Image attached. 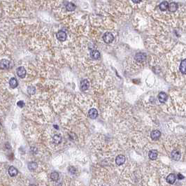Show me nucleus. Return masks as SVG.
Returning <instances> with one entry per match:
<instances>
[{"label":"nucleus","mask_w":186,"mask_h":186,"mask_svg":"<svg viewBox=\"0 0 186 186\" xmlns=\"http://www.w3.org/2000/svg\"><path fill=\"white\" fill-rule=\"evenodd\" d=\"M114 37L111 32H106L103 34V40L106 43H110L113 41Z\"/></svg>","instance_id":"obj_1"},{"label":"nucleus","mask_w":186,"mask_h":186,"mask_svg":"<svg viewBox=\"0 0 186 186\" xmlns=\"http://www.w3.org/2000/svg\"><path fill=\"white\" fill-rule=\"evenodd\" d=\"M147 55L144 53H138L135 55V60L138 62H144L146 60Z\"/></svg>","instance_id":"obj_2"},{"label":"nucleus","mask_w":186,"mask_h":186,"mask_svg":"<svg viewBox=\"0 0 186 186\" xmlns=\"http://www.w3.org/2000/svg\"><path fill=\"white\" fill-rule=\"evenodd\" d=\"M56 37L60 41H64L66 39V34L64 31H59L56 34Z\"/></svg>","instance_id":"obj_3"},{"label":"nucleus","mask_w":186,"mask_h":186,"mask_svg":"<svg viewBox=\"0 0 186 186\" xmlns=\"http://www.w3.org/2000/svg\"><path fill=\"white\" fill-rule=\"evenodd\" d=\"M17 74L20 78H25L26 76V70L23 66H20L17 69Z\"/></svg>","instance_id":"obj_4"},{"label":"nucleus","mask_w":186,"mask_h":186,"mask_svg":"<svg viewBox=\"0 0 186 186\" xmlns=\"http://www.w3.org/2000/svg\"><path fill=\"white\" fill-rule=\"evenodd\" d=\"M10 67H11V63L7 60H2L0 62V68L5 69H9Z\"/></svg>","instance_id":"obj_5"},{"label":"nucleus","mask_w":186,"mask_h":186,"mask_svg":"<svg viewBox=\"0 0 186 186\" xmlns=\"http://www.w3.org/2000/svg\"><path fill=\"white\" fill-rule=\"evenodd\" d=\"M90 86V83H89V81L85 79V80H83L81 82V89L82 91H85L88 89V87Z\"/></svg>","instance_id":"obj_6"},{"label":"nucleus","mask_w":186,"mask_h":186,"mask_svg":"<svg viewBox=\"0 0 186 186\" xmlns=\"http://www.w3.org/2000/svg\"><path fill=\"white\" fill-rule=\"evenodd\" d=\"M161 136V132L159 130H153L150 134V137L153 140H157Z\"/></svg>","instance_id":"obj_7"},{"label":"nucleus","mask_w":186,"mask_h":186,"mask_svg":"<svg viewBox=\"0 0 186 186\" xmlns=\"http://www.w3.org/2000/svg\"><path fill=\"white\" fill-rule=\"evenodd\" d=\"M125 157H124V155H119L118 156H117L116 159V164L118 165H123L124 163V162H125Z\"/></svg>","instance_id":"obj_8"},{"label":"nucleus","mask_w":186,"mask_h":186,"mask_svg":"<svg viewBox=\"0 0 186 186\" xmlns=\"http://www.w3.org/2000/svg\"><path fill=\"white\" fill-rule=\"evenodd\" d=\"M88 116L91 119H95L98 116V111L95 108H91L88 111Z\"/></svg>","instance_id":"obj_9"},{"label":"nucleus","mask_w":186,"mask_h":186,"mask_svg":"<svg viewBox=\"0 0 186 186\" xmlns=\"http://www.w3.org/2000/svg\"><path fill=\"white\" fill-rule=\"evenodd\" d=\"M167 98H168L167 95L166 94L165 92H160V94L158 95V99H159V101L161 103H165L166 101Z\"/></svg>","instance_id":"obj_10"},{"label":"nucleus","mask_w":186,"mask_h":186,"mask_svg":"<svg viewBox=\"0 0 186 186\" xmlns=\"http://www.w3.org/2000/svg\"><path fill=\"white\" fill-rule=\"evenodd\" d=\"M171 155L172 159L174 160H176V161L179 160L180 158H181V153H180V152L178 150H173L171 152Z\"/></svg>","instance_id":"obj_11"},{"label":"nucleus","mask_w":186,"mask_h":186,"mask_svg":"<svg viewBox=\"0 0 186 186\" xmlns=\"http://www.w3.org/2000/svg\"><path fill=\"white\" fill-rule=\"evenodd\" d=\"M18 170L16 169V168L13 166H11L9 167L8 169V174L11 176H16L17 174H18Z\"/></svg>","instance_id":"obj_12"},{"label":"nucleus","mask_w":186,"mask_h":186,"mask_svg":"<svg viewBox=\"0 0 186 186\" xmlns=\"http://www.w3.org/2000/svg\"><path fill=\"white\" fill-rule=\"evenodd\" d=\"M176 176L174 174H171L167 176L166 181H167V183H169V184H174L175 181H176Z\"/></svg>","instance_id":"obj_13"},{"label":"nucleus","mask_w":186,"mask_h":186,"mask_svg":"<svg viewBox=\"0 0 186 186\" xmlns=\"http://www.w3.org/2000/svg\"><path fill=\"white\" fill-rule=\"evenodd\" d=\"M178 9V4L175 2H171L169 4V8L168 10L171 11V12H175L176 11H177Z\"/></svg>","instance_id":"obj_14"},{"label":"nucleus","mask_w":186,"mask_h":186,"mask_svg":"<svg viewBox=\"0 0 186 186\" xmlns=\"http://www.w3.org/2000/svg\"><path fill=\"white\" fill-rule=\"evenodd\" d=\"M157 151L156 150H150L148 153V156L150 157V159L151 160H155L157 157Z\"/></svg>","instance_id":"obj_15"},{"label":"nucleus","mask_w":186,"mask_h":186,"mask_svg":"<svg viewBox=\"0 0 186 186\" xmlns=\"http://www.w3.org/2000/svg\"><path fill=\"white\" fill-rule=\"evenodd\" d=\"M159 8L161 11H166L169 8V3L166 1H164L159 5Z\"/></svg>","instance_id":"obj_16"},{"label":"nucleus","mask_w":186,"mask_h":186,"mask_svg":"<svg viewBox=\"0 0 186 186\" xmlns=\"http://www.w3.org/2000/svg\"><path fill=\"white\" fill-rule=\"evenodd\" d=\"M180 71L183 74H186V59L183 60L180 64Z\"/></svg>","instance_id":"obj_17"},{"label":"nucleus","mask_w":186,"mask_h":186,"mask_svg":"<svg viewBox=\"0 0 186 186\" xmlns=\"http://www.w3.org/2000/svg\"><path fill=\"white\" fill-rule=\"evenodd\" d=\"M90 55L93 59L97 60V59H99L100 58V53L97 50H92L91 53H90Z\"/></svg>","instance_id":"obj_18"},{"label":"nucleus","mask_w":186,"mask_h":186,"mask_svg":"<svg viewBox=\"0 0 186 186\" xmlns=\"http://www.w3.org/2000/svg\"><path fill=\"white\" fill-rule=\"evenodd\" d=\"M9 85L11 88H16L18 86V81L16 80V78H12L11 79V80L9 81Z\"/></svg>","instance_id":"obj_19"},{"label":"nucleus","mask_w":186,"mask_h":186,"mask_svg":"<svg viewBox=\"0 0 186 186\" xmlns=\"http://www.w3.org/2000/svg\"><path fill=\"white\" fill-rule=\"evenodd\" d=\"M37 163L35 162H29L28 164V169L30 171H34L36 169H37Z\"/></svg>","instance_id":"obj_20"},{"label":"nucleus","mask_w":186,"mask_h":186,"mask_svg":"<svg viewBox=\"0 0 186 186\" xmlns=\"http://www.w3.org/2000/svg\"><path fill=\"white\" fill-rule=\"evenodd\" d=\"M53 143L55 144H60L61 142H62V137L60 135H55L53 137Z\"/></svg>","instance_id":"obj_21"},{"label":"nucleus","mask_w":186,"mask_h":186,"mask_svg":"<svg viewBox=\"0 0 186 186\" xmlns=\"http://www.w3.org/2000/svg\"><path fill=\"white\" fill-rule=\"evenodd\" d=\"M76 6H75L74 4L73 3H67V4L66 5V8L67 11H74L75 9H76Z\"/></svg>","instance_id":"obj_22"},{"label":"nucleus","mask_w":186,"mask_h":186,"mask_svg":"<svg viewBox=\"0 0 186 186\" xmlns=\"http://www.w3.org/2000/svg\"><path fill=\"white\" fill-rule=\"evenodd\" d=\"M50 178L54 181H58V178H59V174H58L57 171H53L52 172L51 174H50Z\"/></svg>","instance_id":"obj_23"},{"label":"nucleus","mask_w":186,"mask_h":186,"mask_svg":"<svg viewBox=\"0 0 186 186\" xmlns=\"http://www.w3.org/2000/svg\"><path fill=\"white\" fill-rule=\"evenodd\" d=\"M27 92H28V93H29V95H34V94H35V92H36V89H35V87H34V86H29L27 88Z\"/></svg>","instance_id":"obj_24"},{"label":"nucleus","mask_w":186,"mask_h":186,"mask_svg":"<svg viewBox=\"0 0 186 186\" xmlns=\"http://www.w3.org/2000/svg\"><path fill=\"white\" fill-rule=\"evenodd\" d=\"M69 171L70 174H74L76 172V169H75L74 166H69Z\"/></svg>","instance_id":"obj_25"},{"label":"nucleus","mask_w":186,"mask_h":186,"mask_svg":"<svg viewBox=\"0 0 186 186\" xmlns=\"http://www.w3.org/2000/svg\"><path fill=\"white\" fill-rule=\"evenodd\" d=\"M17 105H18V106H20V107L22 108L25 106V103H24V102H22V101H19V102L17 103Z\"/></svg>","instance_id":"obj_26"},{"label":"nucleus","mask_w":186,"mask_h":186,"mask_svg":"<svg viewBox=\"0 0 186 186\" xmlns=\"http://www.w3.org/2000/svg\"><path fill=\"white\" fill-rule=\"evenodd\" d=\"M184 178H185V177H184V176H183L182 174H178V178L179 179V180H182V179H183Z\"/></svg>","instance_id":"obj_27"},{"label":"nucleus","mask_w":186,"mask_h":186,"mask_svg":"<svg viewBox=\"0 0 186 186\" xmlns=\"http://www.w3.org/2000/svg\"><path fill=\"white\" fill-rule=\"evenodd\" d=\"M134 3H135V4H138V3H140L141 1H132Z\"/></svg>","instance_id":"obj_28"},{"label":"nucleus","mask_w":186,"mask_h":186,"mask_svg":"<svg viewBox=\"0 0 186 186\" xmlns=\"http://www.w3.org/2000/svg\"><path fill=\"white\" fill-rule=\"evenodd\" d=\"M29 186H34V185H32V184H31V185H29Z\"/></svg>","instance_id":"obj_29"},{"label":"nucleus","mask_w":186,"mask_h":186,"mask_svg":"<svg viewBox=\"0 0 186 186\" xmlns=\"http://www.w3.org/2000/svg\"><path fill=\"white\" fill-rule=\"evenodd\" d=\"M0 126H1V123H0Z\"/></svg>","instance_id":"obj_30"},{"label":"nucleus","mask_w":186,"mask_h":186,"mask_svg":"<svg viewBox=\"0 0 186 186\" xmlns=\"http://www.w3.org/2000/svg\"></svg>","instance_id":"obj_31"}]
</instances>
